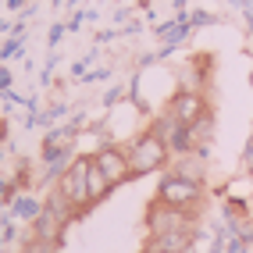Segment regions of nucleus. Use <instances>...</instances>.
Returning a JSON list of instances; mask_svg holds the SVG:
<instances>
[{
	"mask_svg": "<svg viewBox=\"0 0 253 253\" xmlns=\"http://www.w3.org/2000/svg\"><path fill=\"white\" fill-rule=\"evenodd\" d=\"M93 164L107 175L111 185H125V182L132 178L128 154H125V150H118V146H100V150H96V157H93Z\"/></svg>",
	"mask_w": 253,
	"mask_h": 253,
	"instance_id": "nucleus-6",
	"label": "nucleus"
},
{
	"mask_svg": "<svg viewBox=\"0 0 253 253\" xmlns=\"http://www.w3.org/2000/svg\"><path fill=\"white\" fill-rule=\"evenodd\" d=\"M22 253H57V243H43L36 235H29V243L22 246Z\"/></svg>",
	"mask_w": 253,
	"mask_h": 253,
	"instance_id": "nucleus-11",
	"label": "nucleus"
},
{
	"mask_svg": "<svg viewBox=\"0 0 253 253\" xmlns=\"http://www.w3.org/2000/svg\"><path fill=\"white\" fill-rule=\"evenodd\" d=\"M57 189L75 204L79 214L86 211L93 204V200H89V157H79V161H72L68 168H64L61 178H57Z\"/></svg>",
	"mask_w": 253,
	"mask_h": 253,
	"instance_id": "nucleus-3",
	"label": "nucleus"
},
{
	"mask_svg": "<svg viewBox=\"0 0 253 253\" xmlns=\"http://www.w3.org/2000/svg\"><path fill=\"white\" fill-rule=\"evenodd\" d=\"M125 154H128V164H132V175H150V171H161V168L168 164L171 150H168V143L161 136L143 132L139 139H132V146L125 150Z\"/></svg>",
	"mask_w": 253,
	"mask_h": 253,
	"instance_id": "nucleus-2",
	"label": "nucleus"
},
{
	"mask_svg": "<svg viewBox=\"0 0 253 253\" xmlns=\"http://www.w3.org/2000/svg\"><path fill=\"white\" fill-rule=\"evenodd\" d=\"M146 250H150V253H189V250H193V228L164 232V235H150Z\"/></svg>",
	"mask_w": 253,
	"mask_h": 253,
	"instance_id": "nucleus-7",
	"label": "nucleus"
},
{
	"mask_svg": "<svg viewBox=\"0 0 253 253\" xmlns=\"http://www.w3.org/2000/svg\"><path fill=\"white\" fill-rule=\"evenodd\" d=\"M111 189H114V185L107 182V175L100 171V168L93 164V157H89V200L96 204V200H104V196H107Z\"/></svg>",
	"mask_w": 253,
	"mask_h": 253,
	"instance_id": "nucleus-10",
	"label": "nucleus"
},
{
	"mask_svg": "<svg viewBox=\"0 0 253 253\" xmlns=\"http://www.w3.org/2000/svg\"><path fill=\"white\" fill-rule=\"evenodd\" d=\"M146 225L150 235H164V232H182V228H193V214L175 211V207H164L161 200H154L146 211Z\"/></svg>",
	"mask_w": 253,
	"mask_h": 253,
	"instance_id": "nucleus-4",
	"label": "nucleus"
},
{
	"mask_svg": "<svg viewBox=\"0 0 253 253\" xmlns=\"http://www.w3.org/2000/svg\"><path fill=\"white\" fill-rule=\"evenodd\" d=\"M43 207H46V211H54V214L61 217V221H75V217H79V211H75V204H72V200H68V196H64L61 189H54V193H50Z\"/></svg>",
	"mask_w": 253,
	"mask_h": 253,
	"instance_id": "nucleus-9",
	"label": "nucleus"
},
{
	"mask_svg": "<svg viewBox=\"0 0 253 253\" xmlns=\"http://www.w3.org/2000/svg\"><path fill=\"white\" fill-rule=\"evenodd\" d=\"M168 114H171L178 125L193 128L200 118H207L211 111H207V100L200 96L196 89H182V93H175V100H171V107H168Z\"/></svg>",
	"mask_w": 253,
	"mask_h": 253,
	"instance_id": "nucleus-5",
	"label": "nucleus"
},
{
	"mask_svg": "<svg viewBox=\"0 0 253 253\" xmlns=\"http://www.w3.org/2000/svg\"><path fill=\"white\" fill-rule=\"evenodd\" d=\"M157 200L164 207H175V211H185V214H193L200 207V200H204V185L193 182V178H185L178 171H168L157 185Z\"/></svg>",
	"mask_w": 253,
	"mask_h": 253,
	"instance_id": "nucleus-1",
	"label": "nucleus"
},
{
	"mask_svg": "<svg viewBox=\"0 0 253 253\" xmlns=\"http://www.w3.org/2000/svg\"><path fill=\"white\" fill-rule=\"evenodd\" d=\"M64 225H68V221H61L54 211L40 207V211H36V217H32V235H36V239H43V243H57V246H61Z\"/></svg>",
	"mask_w": 253,
	"mask_h": 253,
	"instance_id": "nucleus-8",
	"label": "nucleus"
}]
</instances>
